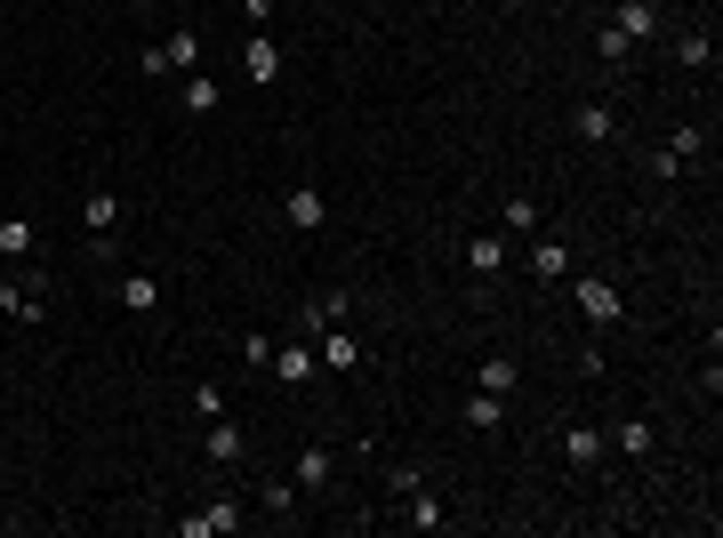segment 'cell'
Masks as SVG:
<instances>
[{
  "instance_id": "cell-1",
  "label": "cell",
  "mask_w": 723,
  "mask_h": 538,
  "mask_svg": "<svg viewBox=\"0 0 723 538\" xmlns=\"http://www.w3.org/2000/svg\"><path fill=\"white\" fill-rule=\"evenodd\" d=\"M514 258H523L531 281H563V274H571V241L547 234V225H539V234H523V250H514Z\"/></svg>"
},
{
  "instance_id": "cell-2",
  "label": "cell",
  "mask_w": 723,
  "mask_h": 538,
  "mask_svg": "<svg viewBox=\"0 0 723 538\" xmlns=\"http://www.w3.org/2000/svg\"><path fill=\"white\" fill-rule=\"evenodd\" d=\"M80 225H89V250L113 258V225H121V193L113 185H89V193H80Z\"/></svg>"
},
{
  "instance_id": "cell-3",
  "label": "cell",
  "mask_w": 723,
  "mask_h": 538,
  "mask_svg": "<svg viewBox=\"0 0 723 538\" xmlns=\"http://www.w3.org/2000/svg\"><path fill=\"white\" fill-rule=\"evenodd\" d=\"M40 314H49V281H40V274H25V281H0V322L33 329Z\"/></svg>"
},
{
  "instance_id": "cell-4",
  "label": "cell",
  "mask_w": 723,
  "mask_h": 538,
  "mask_svg": "<svg viewBox=\"0 0 723 538\" xmlns=\"http://www.w3.org/2000/svg\"><path fill=\"white\" fill-rule=\"evenodd\" d=\"M338 322H354V289H314V298L298 305V329L314 338V329H338Z\"/></svg>"
},
{
  "instance_id": "cell-5",
  "label": "cell",
  "mask_w": 723,
  "mask_h": 538,
  "mask_svg": "<svg viewBox=\"0 0 723 538\" xmlns=\"http://www.w3.org/2000/svg\"><path fill=\"white\" fill-rule=\"evenodd\" d=\"M225 530H241V499H210V506L177 514V538H225Z\"/></svg>"
},
{
  "instance_id": "cell-6",
  "label": "cell",
  "mask_w": 723,
  "mask_h": 538,
  "mask_svg": "<svg viewBox=\"0 0 723 538\" xmlns=\"http://www.w3.org/2000/svg\"><path fill=\"white\" fill-rule=\"evenodd\" d=\"M201 459H210L217 474H234L241 459H250V434H241L234 418H210V434H201Z\"/></svg>"
},
{
  "instance_id": "cell-7",
  "label": "cell",
  "mask_w": 723,
  "mask_h": 538,
  "mask_svg": "<svg viewBox=\"0 0 723 538\" xmlns=\"http://www.w3.org/2000/svg\"><path fill=\"white\" fill-rule=\"evenodd\" d=\"M161 298H170V289H161V274H113V305L121 314H161Z\"/></svg>"
},
{
  "instance_id": "cell-8",
  "label": "cell",
  "mask_w": 723,
  "mask_h": 538,
  "mask_svg": "<svg viewBox=\"0 0 723 538\" xmlns=\"http://www.w3.org/2000/svg\"><path fill=\"white\" fill-rule=\"evenodd\" d=\"M217 105H225V80H217L210 65H194V73H185V80H177V113H194V121H210Z\"/></svg>"
},
{
  "instance_id": "cell-9",
  "label": "cell",
  "mask_w": 723,
  "mask_h": 538,
  "mask_svg": "<svg viewBox=\"0 0 723 538\" xmlns=\"http://www.w3.org/2000/svg\"><path fill=\"white\" fill-rule=\"evenodd\" d=\"M459 265H466L474 281H490V274H507V265H514V241L507 234H474L466 250H459Z\"/></svg>"
},
{
  "instance_id": "cell-10",
  "label": "cell",
  "mask_w": 723,
  "mask_h": 538,
  "mask_svg": "<svg viewBox=\"0 0 723 538\" xmlns=\"http://www.w3.org/2000/svg\"><path fill=\"white\" fill-rule=\"evenodd\" d=\"M282 217H289V234H322V225H329L322 185H289V193H282Z\"/></svg>"
},
{
  "instance_id": "cell-11",
  "label": "cell",
  "mask_w": 723,
  "mask_h": 538,
  "mask_svg": "<svg viewBox=\"0 0 723 538\" xmlns=\"http://www.w3.org/2000/svg\"><path fill=\"white\" fill-rule=\"evenodd\" d=\"M563 459H571L578 474L603 466V459H611V434H603V426H587V418H571V426H563Z\"/></svg>"
},
{
  "instance_id": "cell-12",
  "label": "cell",
  "mask_w": 723,
  "mask_h": 538,
  "mask_svg": "<svg viewBox=\"0 0 723 538\" xmlns=\"http://www.w3.org/2000/svg\"><path fill=\"white\" fill-rule=\"evenodd\" d=\"M314 362L322 370H338V378H346V370H362V338H354V329H314Z\"/></svg>"
},
{
  "instance_id": "cell-13",
  "label": "cell",
  "mask_w": 723,
  "mask_h": 538,
  "mask_svg": "<svg viewBox=\"0 0 723 538\" xmlns=\"http://www.w3.org/2000/svg\"><path fill=\"white\" fill-rule=\"evenodd\" d=\"M265 370H274V386H289V395H298V386H314V338H306V346H274V362H265Z\"/></svg>"
},
{
  "instance_id": "cell-14",
  "label": "cell",
  "mask_w": 723,
  "mask_h": 538,
  "mask_svg": "<svg viewBox=\"0 0 723 538\" xmlns=\"http://www.w3.org/2000/svg\"><path fill=\"white\" fill-rule=\"evenodd\" d=\"M241 73H250V89H274V80H282V49H274V33H250V40H241Z\"/></svg>"
},
{
  "instance_id": "cell-15",
  "label": "cell",
  "mask_w": 723,
  "mask_h": 538,
  "mask_svg": "<svg viewBox=\"0 0 723 538\" xmlns=\"http://www.w3.org/2000/svg\"><path fill=\"white\" fill-rule=\"evenodd\" d=\"M578 314H587L595 329H619V314H627V305H619V289H611V281L578 274Z\"/></svg>"
},
{
  "instance_id": "cell-16",
  "label": "cell",
  "mask_w": 723,
  "mask_h": 538,
  "mask_svg": "<svg viewBox=\"0 0 723 538\" xmlns=\"http://www.w3.org/2000/svg\"><path fill=\"white\" fill-rule=\"evenodd\" d=\"M442 523H450V499H442L434 483H419V490L402 499V530H442Z\"/></svg>"
},
{
  "instance_id": "cell-17",
  "label": "cell",
  "mask_w": 723,
  "mask_h": 538,
  "mask_svg": "<svg viewBox=\"0 0 723 538\" xmlns=\"http://www.w3.org/2000/svg\"><path fill=\"white\" fill-rule=\"evenodd\" d=\"M161 49H170V73H194L201 57H210V40H201L194 25H170V33H161Z\"/></svg>"
},
{
  "instance_id": "cell-18",
  "label": "cell",
  "mask_w": 723,
  "mask_h": 538,
  "mask_svg": "<svg viewBox=\"0 0 723 538\" xmlns=\"http://www.w3.org/2000/svg\"><path fill=\"white\" fill-rule=\"evenodd\" d=\"M675 65H684V73H708V65H715V33H708V25H684V33H675Z\"/></svg>"
},
{
  "instance_id": "cell-19",
  "label": "cell",
  "mask_w": 723,
  "mask_h": 538,
  "mask_svg": "<svg viewBox=\"0 0 723 538\" xmlns=\"http://www.w3.org/2000/svg\"><path fill=\"white\" fill-rule=\"evenodd\" d=\"M611 25L627 33V40H659V0H619Z\"/></svg>"
},
{
  "instance_id": "cell-20",
  "label": "cell",
  "mask_w": 723,
  "mask_h": 538,
  "mask_svg": "<svg viewBox=\"0 0 723 538\" xmlns=\"http://www.w3.org/2000/svg\"><path fill=\"white\" fill-rule=\"evenodd\" d=\"M571 129H578V145H611V137H619V113H611V105H595V97H587V105L571 113Z\"/></svg>"
},
{
  "instance_id": "cell-21",
  "label": "cell",
  "mask_w": 723,
  "mask_h": 538,
  "mask_svg": "<svg viewBox=\"0 0 723 538\" xmlns=\"http://www.w3.org/2000/svg\"><path fill=\"white\" fill-rule=\"evenodd\" d=\"M499 225H507L514 241H523V234H539V225H547V210H539V201H531V193H507V210H499Z\"/></svg>"
},
{
  "instance_id": "cell-22",
  "label": "cell",
  "mask_w": 723,
  "mask_h": 538,
  "mask_svg": "<svg viewBox=\"0 0 723 538\" xmlns=\"http://www.w3.org/2000/svg\"><path fill=\"white\" fill-rule=\"evenodd\" d=\"M474 386H483V395H514V386H523L514 378V354H483L474 362Z\"/></svg>"
},
{
  "instance_id": "cell-23",
  "label": "cell",
  "mask_w": 723,
  "mask_h": 538,
  "mask_svg": "<svg viewBox=\"0 0 723 538\" xmlns=\"http://www.w3.org/2000/svg\"><path fill=\"white\" fill-rule=\"evenodd\" d=\"M611 450H627V459H651V450H659L651 418H619V426H611Z\"/></svg>"
},
{
  "instance_id": "cell-24",
  "label": "cell",
  "mask_w": 723,
  "mask_h": 538,
  "mask_svg": "<svg viewBox=\"0 0 723 538\" xmlns=\"http://www.w3.org/2000/svg\"><path fill=\"white\" fill-rule=\"evenodd\" d=\"M466 426L474 434H499L507 426V395H483V386H474V395H466Z\"/></svg>"
},
{
  "instance_id": "cell-25",
  "label": "cell",
  "mask_w": 723,
  "mask_h": 538,
  "mask_svg": "<svg viewBox=\"0 0 723 538\" xmlns=\"http://www.w3.org/2000/svg\"><path fill=\"white\" fill-rule=\"evenodd\" d=\"M40 250V225L33 217H0V258H33Z\"/></svg>"
},
{
  "instance_id": "cell-26",
  "label": "cell",
  "mask_w": 723,
  "mask_h": 538,
  "mask_svg": "<svg viewBox=\"0 0 723 538\" xmlns=\"http://www.w3.org/2000/svg\"><path fill=\"white\" fill-rule=\"evenodd\" d=\"M329 474H338V459H329V450H298V466H289V483H298V490H322Z\"/></svg>"
},
{
  "instance_id": "cell-27",
  "label": "cell",
  "mask_w": 723,
  "mask_h": 538,
  "mask_svg": "<svg viewBox=\"0 0 723 538\" xmlns=\"http://www.w3.org/2000/svg\"><path fill=\"white\" fill-rule=\"evenodd\" d=\"M258 506L274 514V523H289V514H298V483H258Z\"/></svg>"
},
{
  "instance_id": "cell-28",
  "label": "cell",
  "mask_w": 723,
  "mask_h": 538,
  "mask_svg": "<svg viewBox=\"0 0 723 538\" xmlns=\"http://www.w3.org/2000/svg\"><path fill=\"white\" fill-rule=\"evenodd\" d=\"M627 49H635V40L619 33V25H603V33H595V57H603V65H627Z\"/></svg>"
},
{
  "instance_id": "cell-29",
  "label": "cell",
  "mask_w": 723,
  "mask_h": 538,
  "mask_svg": "<svg viewBox=\"0 0 723 538\" xmlns=\"http://www.w3.org/2000/svg\"><path fill=\"white\" fill-rule=\"evenodd\" d=\"M668 153H675V161H684V170H691V161L708 153V129H675V137H668Z\"/></svg>"
},
{
  "instance_id": "cell-30",
  "label": "cell",
  "mask_w": 723,
  "mask_h": 538,
  "mask_svg": "<svg viewBox=\"0 0 723 538\" xmlns=\"http://www.w3.org/2000/svg\"><path fill=\"white\" fill-rule=\"evenodd\" d=\"M137 73H145V80H170V49H161V40H145V49H137Z\"/></svg>"
},
{
  "instance_id": "cell-31",
  "label": "cell",
  "mask_w": 723,
  "mask_h": 538,
  "mask_svg": "<svg viewBox=\"0 0 723 538\" xmlns=\"http://www.w3.org/2000/svg\"><path fill=\"white\" fill-rule=\"evenodd\" d=\"M419 483H434L426 466H386V490H395V499H410V490H419Z\"/></svg>"
},
{
  "instance_id": "cell-32",
  "label": "cell",
  "mask_w": 723,
  "mask_h": 538,
  "mask_svg": "<svg viewBox=\"0 0 723 538\" xmlns=\"http://www.w3.org/2000/svg\"><path fill=\"white\" fill-rule=\"evenodd\" d=\"M241 362L265 370V362H274V338H265V329H250V338H241Z\"/></svg>"
},
{
  "instance_id": "cell-33",
  "label": "cell",
  "mask_w": 723,
  "mask_h": 538,
  "mask_svg": "<svg viewBox=\"0 0 723 538\" xmlns=\"http://www.w3.org/2000/svg\"><path fill=\"white\" fill-rule=\"evenodd\" d=\"M194 418H225V386H194Z\"/></svg>"
},
{
  "instance_id": "cell-34",
  "label": "cell",
  "mask_w": 723,
  "mask_h": 538,
  "mask_svg": "<svg viewBox=\"0 0 723 538\" xmlns=\"http://www.w3.org/2000/svg\"><path fill=\"white\" fill-rule=\"evenodd\" d=\"M274 9H282V0H241V16H250V33H265V25H274Z\"/></svg>"
},
{
  "instance_id": "cell-35",
  "label": "cell",
  "mask_w": 723,
  "mask_h": 538,
  "mask_svg": "<svg viewBox=\"0 0 723 538\" xmlns=\"http://www.w3.org/2000/svg\"><path fill=\"white\" fill-rule=\"evenodd\" d=\"M129 9H161V0H129Z\"/></svg>"
},
{
  "instance_id": "cell-36",
  "label": "cell",
  "mask_w": 723,
  "mask_h": 538,
  "mask_svg": "<svg viewBox=\"0 0 723 538\" xmlns=\"http://www.w3.org/2000/svg\"><path fill=\"white\" fill-rule=\"evenodd\" d=\"M499 9H523V0H499Z\"/></svg>"
}]
</instances>
